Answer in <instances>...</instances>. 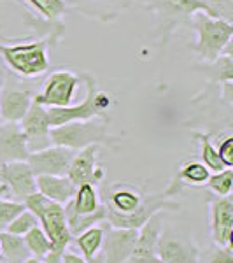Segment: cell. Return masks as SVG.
Segmentation results:
<instances>
[{"instance_id": "cell-1", "label": "cell", "mask_w": 233, "mask_h": 263, "mask_svg": "<svg viewBox=\"0 0 233 263\" xmlns=\"http://www.w3.org/2000/svg\"><path fill=\"white\" fill-rule=\"evenodd\" d=\"M23 203L28 211H32L37 216L39 227L44 230L51 242V249L42 263H62V256L67 251V246L74 239L69 232V227H67L63 205L46 198L39 192L32 193Z\"/></svg>"}, {"instance_id": "cell-2", "label": "cell", "mask_w": 233, "mask_h": 263, "mask_svg": "<svg viewBox=\"0 0 233 263\" xmlns=\"http://www.w3.org/2000/svg\"><path fill=\"white\" fill-rule=\"evenodd\" d=\"M139 2L154 14L158 44L163 51L167 49L173 32L183 25H189L195 12L203 11L210 16H218L203 0H139Z\"/></svg>"}, {"instance_id": "cell-3", "label": "cell", "mask_w": 233, "mask_h": 263, "mask_svg": "<svg viewBox=\"0 0 233 263\" xmlns=\"http://www.w3.org/2000/svg\"><path fill=\"white\" fill-rule=\"evenodd\" d=\"M189 25L197 33V41L189 48L200 57L203 63H212L221 57L224 51L231 49V21L198 11L191 16Z\"/></svg>"}, {"instance_id": "cell-4", "label": "cell", "mask_w": 233, "mask_h": 263, "mask_svg": "<svg viewBox=\"0 0 233 263\" xmlns=\"http://www.w3.org/2000/svg\"><path fill=\"white\" fill-rule=\"evenodd\" d=\"M121 142L120 135L109 132V121L91 118L84 121H70L51 128V144L79 151L88 146L116 147Z\"/></svg>"}, {"instance_id": "cell-5", "label": "cell", "mask_w": 233, "mask_h": 263, "mask_svg": "<svg viewBox=\"0 0 233 263\" xmlns=\"http://www.w3.org/2000/svg\"><path fill=\"white\" fill-rule=\"evenodd\" d=\"M81 81L86 84V97L81 104L67 105V107H49L48 118L49 125L60 126L70 121H84L91 118H100L104 121H111L109 118V109L112 105V97L107 91H99L96 88V79L91 74H81Z\"/></svg>"}, {"instance_id": "cell-6", "label": "cell", "mask_w": 233, "mask_h": 263, "mask_svg": "<svg viewBox=\"0 0 233 263\" xmlns=\"http://www.w3.org/2000/svg\"><path fill=\"white\" fill-rule=\"evenodd\" d=\"M49 44L44 37L21 44H0V60L21 79H32L49 70Z\"/></svg>"}, {"instance_id": "cell-7", "label": "cell", "mask_w": 233, "mask_h": 263, "mask_svg": "<svg viewBox=\"0 0 233 263\" xmlns=\"http://www.w3.org/2000/svg\"><path fill=\"white\" fill-rule=\"evenodd\" d=\"M184 186L181 184V181L177 177H173L170 184L160 193H146L144 195V200L141 203L135 213L132 214H118L114 211L107 209L105 205V221L111 227L116 228H133L139 230L151 216H154L156 213H167V211H179L181 205L173 200L177 193L183 190Z\"/></svg>"}, {"instance_id": "cell-8", "label": "cell", "mask_w": 233, "mask_h": 263, "mask_svg": "<svg viewBox=\"0 0 233 263\" xmlns=\"http://www.w3.org/2000/svg\"><path fill=\"white\" fill-rule=\"evenodd\" d=\"M200 249L193 237L173 228H162L156 244V258L163 263H198Z\"/></svg>"}, {"instance_id": "cell-9", "label": "cell", "mask_w": 233, "mask_h": 263, "mask_svg": "<svg viewBox=\"0 0 233 263\" xmlns=\"http://www.w3.org/2000/svg\"><path fill=\"white\" fill-rule=\"evenodd\" d=\"M81 78L70 70H56L51 72L42 83L41 93H35L33 100H37L46 109L49 107H67L72 104Z\"/></svg>"}, {"instance_id": "cell-10", "label": "cell", "mask_w": 233, "mask_h": 263, "mask_svg": "<svg viewBox=\"0 0 233 263\" xmlns=\"http://www.w3.org/2000/svg\"><path fill=\"white\" fill-rule=\"evenodd\" d=\"M35 93L30 86L6 74V81L0 90V118L4 121L20 123L32 105Z\"/></svg>"}, {"instance_id": "cell-11", "label": "cell", "mask_w": 233, "mask_h": 263, "mask_svg": "<svg viewBox=\"0 0 233 263\" xmlns=\"http://www.w3.org/2000/svg\"><path fill=\"white\" fill-rule=\"evenodd\" d=\"M20 128L25 135V142L30 153L46 149L51 146V125L48 118V109L37 100L32 102L27 114L21 118Z\"/></svg>"}, {"instance_id": "cell-12", "label": "cell", "mask_w": 233, "mask_h": 263, "mask_svg": "<svg viewBox=\"0 0 233 263\" xmlns=\"http://www.w3.org/2000/svg\"><path fill=\"white\" fill-rule=\"evenodd\" d=\"M75 151L63 146H54L35 153H30L27 158V163L30 165L35 176H67L69 165L74 158Z\"/></svg>"}, {"instance_id": "cell-13", "label": "cell", "mask_w": 233, "mask_h": 263, "mask_svg": "<svg viewBox=\"0 0 233 263\" xmlns=\"http://www.w3.org/2000/svg\"><path fill=\"white\" fill-rule=\"evenodd\" d=\"M105 224H107V230H104V242L100 249L102 263H126L132 256L137 230L116 228L109 223Z\"/></svg>"}, {"instance_id": "cell-14", "label": "cell", "mask_w": 233, "mask_h": 263, "mask_svg": "<svg viewBox=\"0 0 233 263\" xmlns=\"http://www.w3.org/2000/svg\"><path fill=\"white\" fill-rule=\"evenodd\" d=\"M0 182L6 184L7 192H11L18 202H25L32 193L37 192L35 174L27 160L0 165Z\"/></svg>"}, {"instance_id": "cell-15", "label": "cell", "mask_w": 233, "mask_h": 263, "mask_svg": "<svg viewBox=\"0 0 233 263\" xmlns=\"http://www.w3.org/2000/svg\"><path fill=\"white\" fill-rule=\"evenodd\" d=\"M99 151L100 146H88L75 151L69 171H67V177L75 186L84 184V182L99 184L104 179V168L99 165Z\"/></svg>"}, {"instance_id": "cell-16", "label": "cell", "mask_w": 233, "mask_h": 263, "mask_svg": "<svg viewBox=\"0 0 233 263\" xmlns=\"http://www.w3.org/2000/svg\"><path fill=\"white\" fill-rule=\"evenodd\" d=\"M210 233L214 246H231L233 200L231 197L210 198Z\"/></svg>"}, {"instance_id": "cell-17", "label": "cell", "mask_w": 233, "mask_h": 263, "mask_svg": "<svg viewBox=\"0 0 233 263\" xmlns=\"http://www.w3.org/2000/svg\"><path fill=\"white\" fill-rule=\"evenodd\" d=\"M162 221L163 213H156L139 228L132 256L126 263H147L152 258H156V244H158L160 232L163 228Z\"/></svg>"}, {"instance_id": "cell-18", "label": "cell", "mask_w": 233, "mask_h": 263, "mask_svg": "<svg viewBox=\"0 0 233 263\" xmlns=\"http://www.w3.org/2000/svg\"><path fill=\"white\" fill-rule=\"evenodd\" d=\"M30 151L25 142L20 123L0 121V165L9 162H25Z\"/></svg>"}, {"instance_id": "cell-19", "label": "cell", "mask_w": 233, "mask_h": 263, "mask_svg": "<svg viewBox=\"0 0 233 263\" xmlns=\"http://www.w3.org/2000/svg\"><path fill=\"white\" fill-rule=\"evenodd\" d=\"M144 195L146 192L139 186L130 182H118L109 188V200L105 205L118 214H132L141 207Z\"/></svg>"}, {"instance_id": "cell-20", "label": "cell", "mask_w": 233, "mask_h": 263, "mask_svg": "<svg viewBox=\"0 0 233 263\" xmlns=\"http://www.w3.org/2000/svg\"><path fill=\"white\" fill-rule=\"evenodd\" d=\"M35 182L37 192L60 205L70 202L77 188L67 176H35Z\"/></svg>"}, {"instance_id": "cell-21", "label": "cell", "mask_w": 233, "mask_h": 263, "mask_svg": "<svg viewBox=\"0 0 233 263\" xmlns=\"http://www.w3.org/2000/svg\"><path fill=\"white\" fill-rule=\"evenodd\" d=\"M205 72L214 83H219L223 88V97L228 102L233 97V57L231 49L224 51L221 57L212 63H205Z\"/></svg>"}, {"instance_id": "cell-22", "label": "cell", "mask_w": 233, "mask_h": 263, "mask_svg": "<svg viewBox=\"0 0 233 263\" xmlns=\"http://www.w3.org/2000/svg\"><path fill=\"white\" fill-rule=\"evenodd\" d=\"M104 227L99 224H93V227L86 228L79 235H75L72 239V242L79 248V251L83 253V258L88 263H99L100 260V249L102 242H104Z\"/></svg>"}, {"instance_id": "cell-23", "label": "cell", "mask_w": 233, "mask_h": 263, "mask_svg": "<svg viewBox=\"0 0 233 263\" xmlns=\"http://www.w3.org/2000/svg\"><path fill=\"white\" fill-rule=\"evenodd\" d=\"M32 254L25 244L23 237L9 232H0V261L2 263H23Z\"/></svg>"}, {"instance_id": "cell-24", "label": "cell", "mask_w": 233, "mask_h": 263, "mask_svg": "<svg viewBox=\"0 0 233 263\" xmlns=\"http://www.w3.org/2000/svg\"><path fill=\"white\" fill-rule=\"evenodd\" d=\"M67 203L72 207V211H74L75 214H81V216L93 214L102 207L95 184H90V182L79 184L77 188H75V193H74V197H72V200Z\"/></svg>"}, {"instance_id": "cell-25", "label": "cell", "mask_w": 233, "mask_h": 263, "mask_svg": "<svg viewBox=\"0 0 233 263\" xmlns=\"http://www.w3.org/2000/svg\"><path fill=\"white\" fill-rule=\"evenodd\" d=\"M25 2L33 7L37 18L51 25H63L62 18L69 9L65 0H25Z\"/></svg>"}, {"instance_id": "cell-26", "label": "cell", "mask_w": 233, "mask_h": 263, "mask_svg": "<svg viewBox=\"0 0 233 263\" xmlns=\"http://www.w3.org/2000/svg\"><path fill=\"white\" fill-rule=\"evenodd\" d=\"M63 209H65L67 227H69V232H70L72 237L79 235V233L84 232L86 228L93 227V224H99L102 221H105V205H102L96 213L88 214V216L75 214L69 203H65V207H63Z\"/></svg>"}, {"instance_id": "cell-27", "label": "cell", "mask_w": 233, "mask_h": 263, "mask_svg": "<svg viewBox=\"0 0 233 263\" xmlns=\"http://www.w3.org/2000/svg\"><path fill=\"white\" fill-rule=\"evenodd\" d=\"M177 179L183 186H205L210 177V171L202 162L189 160L177 171Z\"/></svg>"}, {"instance_id": "cell-28", "label": "cell", "mask_w": 233, "mask_h": 263, "mask_svg": "<svg viewBox=\"0 0 233 263\" xmlns=\"http://www.w3.org/2000/svg\"><path fill=\"white\" fill-rule=\"evenodd\" d=\"M193 139H197L200 142V156H202V163L205 165L209 171L219 172L224 167V163L219 158V153L216 149V146L210 141V135L209 134H202V132H193Z\"/></svg>"}, {"instance_id": "cell-29", "label": "cell", "mask_w": 233, "mask_h": 263, "mask_svg": "<svg viewBox=\"0 0 233 263\" xmlns=\"http://www.w3.org/2000/svg\"><path fill=\"white\" fill-rule=\"evenodd\" d=\"M23 240L27 244L28 251L33 258H39V260H44L46 254L49 253L51 249V242L48 239V235L44 233V230L37 224L35 228H32L30 232H27L23 235Z\"/></svg>"}, {"instance_id": "cell-30", "label": "cell", "mask_w": 233, "mask_h": 263, "mask_svg": "<svg viewBox=\"0 0 233 263\" xmlns=\"http://www.w3.org/2000/svg\"><path fill=\"white\" fill-rule=\"evenodd\" d=\"M207 186L216 197H228L233 190V171L231 167L223 168V171L212 174L207 181Z\"/></svg>"}, {"instance_id": "cell-31", "label": "cell", "mask_w": 233, "mask_h": 263, "mask_svg": "<svg viewBox=\"0 0 233 263\" xmlns=\"http://www.w3.org/2000/svg\"><path fill=\"white\" fill-rule=\"evenodd\" d=\"M37 224H39V219H37V216L33 214L32 211L25 209L23 213H20L14 219H12V221H11L9 224H7L6 232L23 237L27 232H30L32 228H35Z\"/></svg>"}, {"instance_id": "cell-32", "label": "cell", "mask_w": 233, "mask_h": 263, "mask_svg": "<svg viewBox=\"0 0 233 263\" xmlns=\"http://www.w3.org/2000/svg\"><path fill=\"white\" fill-rule=\"evenodd\" d=\"M27 209L23 202H18V200H4L0 198V232H4L7 228L12 219L16 218L20 213Z\"/></svg>"}, {"instance_id": "cell-33", "label": "cell", "mask_w": 233, "mask_h": 263, "mask_svg": "<svg viewBox=\"0 0 233 263\" xmlns=\"http://www.w3.org/2000/svg\"><path fill=\"white\" fill-rule=\"evenodd\" d=\"M198 263H233L231 246H214L207 249L205 253H200Z\"/></svg>"}, {"instance_id": "cell-34", "label": "cell", "mask_w": 233, "mask_h": 263, "mask_svg": "<svg viewBox=\"0 0 233 263\" xmlns=\"http://www.w3.org/2000/svg\"><path fill=\"white\" fill-rule=\"evenodd\" d=\"M219 18L231 21L233 20V0H203Z\"/></svg>"}, {"instance_id": "cell-35", "label": "cell", "mask_w": 233, "mask_h": 263, "mask_svg": "<svg viewBox=\"0 0 233 263\" xmlns=\"http://www.w3.org/2000/svg\"><path fill=\"white\" fill-rule=\"evenodd\" d=\"M219 158L224 163V167H233V137L228 135L226 139H223L221 146H219Z\"/></svg>"}, {"instance_id": "cell-36", "label": "cell", "mask_w": 233, "mask_h": 263, "mask_svg": "<svg viewBox=\"0 0 233 263\" xmlns=\"http://www.w3.org/2000/svg\"><path fill=\"white\" fill-rule=\"evenodd\" d=\"M62 263H88V261L84 260L83 256H79V254L65 251V253H63V256H62Z\"/></svg>"}, {"instance_id": "cell-37", "label": "cell", "mask_w": 233, "mask_h": 263, "mask_svg": "<svg viewBox=\"0 0 233 263\" xmlns=\"http://www.w3.org/2000/svg\"><path fill=\"white\" fill-rule=\"evenodd\" d=\"M6 74H7V69H6V65H4V62L0 60V90H2L4 81H6Z\"/></svg>"}, {"instance_id": "cell-38", "label": "cell", "mask_w": 233, "mask_h": 263, "mask_svg": "<svg viewBox=\"0 0 233 263\" xmlns=\"http://www.w3.org/2000/svg\"><path fill=\"white\" fill-rule=\"evenodd\" d=\"M23 263H42V260H39V258H27V260H25Z\"/></svg>"}, {"instance_id": "cell-39", "label": "cell", "mask_w": 233, "mask_h": 263, "mask_svg": "<svg viewBox=\"0 0 233 263\" xmlns=\"http://www.w3.org/2000/svg\"><path fill=\"white\" fill-rule=\"evenodd\" d=\"M6 193H9V192H7V188H6V184H0V197H4Z\"/></svg>"}, {"instance_id": "cell-40", "label": "cell", "mask_w": 233, "mask_h": 263, "mask_svg": "<svg viewBox=\"0 0 233 263\" xmlns=\"http://www.w3.org/2000/svg\"><path fill=\"white\" fill-rule=\"evenodd\" d=\"M147 263H163V261H160L158 258H152V260H149V261H147Z\"/></svg>"}, {"instance_id": "cell-41", "label": "cell", "mask_w": 233, "mask_h": 263, "mask_svg": "<svg viewBox=\"0 0 233 263\" xmlns=\"http://www.w3.org/2000/svg\"><path fill=\"white\" fill-rule=\"evenodd\" d=\"M0 184H2V182H0Z\"/></svg>"}]
</instances>
